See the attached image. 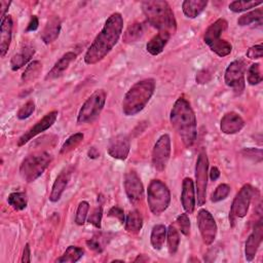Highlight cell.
<instances>
[{
    "label": "cell",
    "instance_id": "cell-23",
    "mask_svg": "<svg viewBox=\"0 0 263 263\" xmlns=\"http://www.w3.org/2000/svg\"><path fill=\"white\" fill-rule=\"evenodd\" d=\"M76 59V53L73 51L66 52L50 69V71L46 74L45 80H51L60 77L69 67V65Z\"/></svg>",
    "mask_w": 263,
    "mask_h": 263
},
{
    "label": "cell",
    "instance_id": "cell-43",
    "mask_svg": "<svg viewBox=\"0 0 263 263\" xmlns=\"http://www.w3.org/2000/svg\"><path fill=\"white\" fill-rule=\"evenodd\" d=\"M102 238L103 237H101V235L93 236V237H91L90 239H88L86 241V245L90 250H92L97 253H102L103 250H104V243L102 241L103 240Z\"/></svg>",
    "mask_w": 263,
    "mask_h": 263
},
{
    "label": "cell",
    "instance_id": "cell-49",
    "mask_svg": "<svg viewBox=\"0 0 263 263\" xmlns=\"http://www.w3.org/2000/svg\"><path fill=\"white\" fill-rule=\"evenodd\" d=\"M10 5V2L1 0L0 1V8H1V20L6 15V11L8 9V6Z\"/></svg>",
    "mask_w": 263,
    "mask_h": 263
},
{
    "label": "cell",
    "instance_id": "cell-46",
    "mask_svg": "<svg viewBox=\"0 0 263 263\" xmlns=\"http://www.w3.org/2000/svg\"><path fill=\"white\" fill-rule=\"evenodd\" d=\"M108 216L109 217H114V218H117L121 224L124 223L125 221V216H124V213H123V210L121 208H119L118 205H114L112 206L109 212H108Z\"/></svg>",
    "mask_w": 263,
    "mask_h": 263
},
{
    "label": "cell",
    "instance_id": "cell-9",
    "mask_svg": "<svg viewBox=\"0 0 263 263\" xmlns=\"http://www.w3.org/2000/svg\"><path fill=\"white\" fill-rule=\"evenodd\" d=\"M255 189L252 185L246 184L236 193L229 212V220L231 223L238 218H243L249 211Z\"/></svg>",
    "mask_w": 263,
    "mask_h": 263
},
{
    "label": "cell",
    "instance_id": "cell-16",
    "mask_svg": "<svg viewBox=\"0 0 263 263\" xmlns=\"http://www.w3.org/2000/svg\"><path fill=\"white\" fill-rule=\"evenodd\" d=\"M130 149L129 140L125 135H117L113 137L108 144L107 151L109 155L115 159L124 160Z\"/></svg>",
    "mask_w": 263,
    "mask_h": 263
},
{
    "label": "cell",
    "instance_id": "cell-24",
    "mask_svg": "<svg viewBox=\"0 0 263 263\" xmlns=\"http://www.w3.org/2000/svg\"><path fill=\"white\" fill-rule=\"evenodd\" d=\"M206 5V0H185L182 3V9L187 17L195 18L203 11Z\"/></svg>",
    "mask_w": 263,
    "mask_h": 263
},
{
    "label": "cell",
    "instance_id": "cell-17",
    "mask_svg": "<svg viewBox=\"0 0 263 263\" xmlns=\"http://www.w3.org/2000/svg\"><path fill=\"white\" fill-rule=\"evenodd\" d=\"M262 237H263V224H262V218H260L256 223L253 232L249 235L246 241L245 254H246L247 261L250 262L254 260L257 254V251L260 247V243L262 241Z\"/></svg>",
    "mask_w": 263,
    "mask_h": 263
},
{
    "label": "cell",
    "instance_id": "cell-34",
    "mask_svg": "<svg viewBox=\"0 0 263 263\" xmlns=\"http://www.w3.org/2000/svg\"><path fill=\"white\" fill-rule=\"evenodd\" d=\"M166 238H167V249L171 255H175L178 251L180 245V235L175 226L170 225L166 230Z\"/></svg>",
    "mask_w": 263,
    "mask_h": 263
},
{
    "label": "cell",
    "instance_id": "cell-28",
    "mask_svg": "<svg viewBox=\"0 0 263 263\" xmlns=\"http://www.w3.org/2000/svg\"><path fill=\"white\" fill-rule=\"evenodd\" d=\"M166 237V228L162 224L154 225L151 231L150 236V242L154 250H160L163 245Z\"/></svg>",
    "mask_w": 263,
    "mask_h": 263
},
{
    "label": "cell",
    "instance_id": "cell-33",
    "mask_svg": "<svg viewBox=\"0 0 263 263\" xmlns=\"http://www.w3.org/2000/svg\"><path fill=\"white\" fill-rule=\"evenodd\" d=\"M7 202L15 211H22L28 204V197L25 192H12L8 195Z\"/></svg>",
    "mask_w": 263,
    "mask_h": 263
},
{
    "label": "cell",
    "instance_id": "cell-22",
    "mask_svg": "<svg viewBox=\"0 0 263 263\" xmlns=\"http://www.w3.org/2000/svg\"><path fill=\"white\" fill-rule=\"evenodd\" d=\"M61 27H62V23H61L60 17L58 15L50 16L47 20L45 27L41 33L42 41L45 44H49V43L55 41L60 35Z\"/></svg>",
    "mask_w": 263,
    "mask_h": 263
},
{
    "label": "cell",
    "instance_id": "cell-47",
    "mask_svg": "<svg viewBox=\"0 0 263 263\" xmlns=\"http://www.w3.org/2000/svg\"><path fill=\"white\" fill-rule=\"evenodd\" d=\"M38 25H39V22H38V17L36 15H32L28 26H27V29H26V32H30V31H35L37 30L38 28Z\"/></svg>",
    "mask_w": 263,
    "mask_h": 263
},
{
    "label": "cell",
    "instance_id": "cell-18",
    "mask_svg": "<svg viewBox=\"0 0 263 263\" xmlns=\"http://www.w3.org/2000/svg\"><path fill=\"white\" fill-rule=\"evenodd\" d=\"M245 126V120L235 112H228L224 114L220 121V129L226 135H233L242 129Z\"/></svg>",
    "mask_w": 263,
    "mask_h": 263
},
{
    "label": "cell",
    "instance_id": "cell-15",
    "mask_svg": "<svg viewBox=\"0 0 263 263\" xmlns=\"http://www.w3.org/2000/svg\"><path fill=\"white\" fill-rule=\"evenodd\" d=\"M123 185L126 196L132 203L137 204L143 199L144 187L141 182V179L139 178L138 174L135 171L127 172L124 175Z\"/></svg>",
    "mask_w": 263,
    "mask_h": 263
},
{
    "label": "cell",
    "instance_id": "cell-29",
    "mask_svg": "<svg viewBox=\"0 0 263 263\" xmlns=\"http://www.w3.org/2000/svg\"><path fill=\"white\" fill-rule=\"evenodd\" d=\"M83 254H84V251L81 248L75 247V246H70L66 249L64 254L55 260V262L74 263V262H77L78 260H80V258L83 256Z\"/></svg>",
    "mask_w": 263,
    "mask_h": 263
},
{
    "label": "cell",
    "instance_id": "cell-37",
    "mask_svg": "<svg viewBox=\"0 0 263 263\" xmlns=\"http://www.w3.org/2000/svg\"><path fill=\"white\" fill-rule=\"evenodd\" d=\"M247 80L249 84L256 85L262 81V75L260 71V65L258 63L252 64L247 73Z\"/></svg>",
    "mask_w": 263,
    "mask_h": 263
},
{
    "label": "cell",
    "instance_id": "cell-7",
    "mask_svg": "<svg viewBox=\"0 0 263 263\" xmlns=\"http://www.w3.org/2000/svg\"><path fill=\"white\" fill-rule=\"evenodd\" d=\"M147 201L152 214L160 215L163 213L171 202V193L167 186L158 179L152 180L147 189Z\"/></svg>",
    "mask_w": 263,
    "mask_h": 263
},
{
    "label": "cell",
    "instance_id": "cell-1",
    "mask_svg": "<svg viewBox=\"0 0 263 263\" xmlns=\"http://www.w3.org/2000/svg\"><path fill=\"white\" fill-rule=\"evenodd\" d=\"M122 28L123 18L121 14L119 12L112 13L86 50L84 54L85 64L95 65L102 61L118 42Z\"/></svg>",
    "mask_w": 263,
    "mask_h": 263
},
{
    "label": "cell",
    "instance_id": "cell-20",
    "mask_svg": "<svg viewBox=\"0 0 263 263\" xmlns=\"http://www.w3.org/2000/svg\"><path fill=\"white\" fill-rule=\"evenodd\" d=\"M71 174H72V167L67 166L58 175L55 181L53 182L51 192L49 194V200L51 202H57L58 200H60L63 192L65 191V189L70 181Z\"/></svg>",
    "mask_w": 263,
    "mask_h": 263
},
{
    "label": "cell",
    "instance_id": "cell-42",
    "mask_svg": "<svg viewBox=\"0 0 263 263\" xmlns=\"http://www.w3.org/2000/svg\"><path fill=\"white\" fill-rule=\"evenodd\" d=\"M102 216H103V209L101 205L97 206L92 213L90 214V216L88 217L87 221L88 223L92 224L95 227L97 228H101V221H102Z\"/></svg>",
    "mask_w": 263,
    "mask_h": 263
},
{
    "label": "cell",
    "instance_id": "cell-36",
    "mask_svg": "<svg viewBox=\"0 0 263 263\" xmlns=\"http://www.w3.org/2000/svg\"><path fill=\"white\" fill-rule=\"evenodd\" d=\"M261 4L262 1H233L229 4V9L233 12H241L251 8H255Z\"/></svg>",
    "mask_w": 263,
    "mask_h": 263
},
{
    "label": "cell",
    "instance_id": "cell-30",
    "mask_svg": "<svg viewBox=\"0 0 263 263\" xmlns=\"http://www.w3.org/2000/svg\"><path fill=\"white\" fill-rule=\"evenodd\" d=\"M145 32V26L142 23H135L129 26L123 34V41L125 43H132L139 40Z\"/></svg>",
    "mask_w": 263,
    "mask_h": 263
},
{
    "label": "cell",
    "instance_id": "cell-40",
    "mask_svg": "<svg viewBox=\"0 0 263 263\" xmlns=\"http://www.w3.org/2000/svg\"><path fill=\"white\" fill-rule=\"evenodd\" d=\"M35 111V104L33 101H28L24 106L21 107V109L17 111L16 117L21 120H24L32 115V113Z\"/></svg>",
    "mask_w": 263,
    "mask_h": 263
},
{
    "label": "cell",
    "instance_id": "cell-51",
    "mask_svg": "<svg viewBox=\"0 0 263 263\" xmlns=\"http://www.w3.org/2000/svg\"><path fill=\"white\" fill-rule=\"evenodd\" d=\"M87 155H88V157L89 158H97V157H99V155H100V153H99V151L97 150V148H95V147H91L89 150H88V152H87Z\"/></svg>",
    "mask_w": 263,
    "mask_h": 263
},
{
    "label": "cell",
    "instance_id": "cell-13",
    "mask_svg": "<svg viewBox=\"0 0 263 263\" xmlns=\"http://www.w3.org/2000/svg\"><path fill=\"white\" fill-rule=\"evenodd\" d=\"M196 221L203 243L206 246L212 245L217 235V224L214 217L209 211L201 209L197 214Z\"/></svg>",
    "mask_w": 263,
    "mask_h": 263
},
{
    "label": "cell",
    "instance_id": "cell-32",
    "mask_svg": "<svg viewBox=\"0 0 263 263\" xmlns=\"http://www.w3.org/2000/svg\"><path fill=\"white\" fill-rule=\"evenodd\" d=\"M41 71H42V64L39 61L31 62L27 66L24 73L22 74V81L23 82H31V81L35 80L39 76Z\"/></svg>",
    "mask_w": 263,
    "mask_h": 263
},
{
    "label": "cell",
    "instance_id": "cell-10",
    "mask_svg": "<svg viewBox=\"0 0 263 263\" xmlns=\"http://www.w3.org/2000/svg\"><path fill=\"white\" fill-rule=\"evenodd\" d=\"M208 168H209V160H208L206 152L202 149L197 156V160L195 164V186H196L197 204L199 206L205 203L206 186H208Z\"/></svg>",
    "mask_w": 263,
    "mask_h": 263
},
{
    "label": "cell",
    "instance_id": "cell-44",
    "mask_svg": "<svg viewBox=\"0 0 263 263\" xmlns=\"http://www.w3.org/2000/svg\"><path fill=\"white\" fill-rule=\"evenodd\" d=\"M242 154L251 158L255 161H261L262 160V150L261 149H256V148H246L242 150Z\"/></svg>",
    "mask_w": 263,
    "mask_h": 263
},
{
    "label": "cell",
    "instance_id": "cell-6",
    "mask_svg": "<svg viewBox=\"0 0 263 263\" xmlns=\"http://www.w3.org/2000/svg\"><path fill=\"white\" fill-rule=\"evenodd\" d=\"M51 162V155L47 152H39L27 156L21 163V177L27 182L31 183L38 179Z\"/></svg>",
    "mask_w": 263,
    "mask_h": 263
},
{
    "label": "cell",
    "instance_id": "cell-12",
    "mask_svg": "<svg viewBox=\"0 0 263 263\" xmlns=\"http://www.w3.org/2000/svg\"><path fill=\"white\" fill-rule=\"evenodd\" d=\"M171 156V138L167 134L162 135L155 143L152 151V164L158 172H163Z\"/></svg>",
    "mask_w": 263,
    "mask_h": 263
},
{
    "label": "cell",
    "instance_id": "cell-14",
    "mask_svg": "<svg viewBox=\"0 0 263 263\" xmlns=\"http://www.w3.org/2000/svg\"><path fill=\"white\" fill-rule=\"evenodd\" d=\"M58 111H51L44 115L38 122H36L31 128H29L27 132H25L17 140V146L22 147L26 143H28L32 138L37 136L38 134L48 129L57 120L58 118Z\"/></svg>",
    "mask_w": 263,
    "mask_h": 263
},
{
    "label": "cell",
    "instance_id": "cell-50",
    "mask_svg": "<svg viewBox=\"0 0 263 263\" xmlns=\"http://www.w3.org/2000/svg\"><path fill=\"white\" fill-rule=\"evenodd\" d=\"M220 177V171L217 166H213L210 172V178L212 181H216Z\"/></svg>",
    "mask_w": 263,
    "mask_h": 263
},
{
    "label": "cell",
    "instance_id": "cell-3",
    "mask_svg": "<svg viewBox=\"0 0 263 263\" xmlns=\"http://www.w3.org/2000/svg\"><path fill=\"white\" fill-rule=\"evenodd\" d=\"M142 10L148 23L156 28L160 33L174 35L177 23L174 12L166 1L148 0L142 2Z\"/></svg>",
    "mask_w": 263,
    "mask_h": 263
},
{
    "label": "cell",
    "instance_id": "cell-2",
    "mask_svg": "<svg viewBox=\"0 0 263 263\" xmlns=\"http://www.w3.org/2000/svg\"><path fill=\"white\" fill-rule=\"evenodd\" d=\"M171 124L179 135L186 148H190L196 140V117L190 103L180 97L174 104L170 114Z\"/></svg>",
    "mask_w": 263,
    "mask_h": 263
},
{
    "label": "cell",
    "instance_id": "cell-11",
    "mask_svg": "<svg viewBox=\"0 0 263 263\" xmlns=\"http://www.w3.org/2000/svg\"><path fill=\"white\" fill-rule=\"evenodd\" d=\"M224 80L226 85L231 87L236 95H240L246 86L245 63L240 60L231 62L225 71Z\"/></svg>",
    "mask_w": 263,
    "mask_h": 263
},
{
    "label": "cell",
    "instance_id": "cell-25",
    "mask_svg": "<svg viewBox=\"0 0 263 263\" xmlns=\"http://www.w3.org/2000/svg\"><path fill=\"white\" fill-rule=\"evenodd\" d=\"M35 49L31 46L23 47L17 53H15L10 60V68L12 71H16L25 66L31 58L34 55Z\"/></svg>",
    "mask_w": 263,
    "mask_h": 263
},
{
    "label": "cell",
    "instance_id": "cell-41",
    "mask_svg": "<svg viewBox=\"0 0 263 263\" xmlns=\"http://www.w3.org/2000/svg\"><path fill=\"white\" fill-rule=\"evenodd\" d=\"M177 223L180 227V230L181 232L188 236L190 234V220H189V217L187 215V213H184V214H181L178 216L177 218Z\"/></svg>",
    "mask_w": 263,
    "mask_h": 263
},
{
    "label": "cell",
    "instance_id": "cell-52",
    "mask_svg": "<svg viewBox=\"0 0 263 263\" xmlns=\"http://www.w3.org/2000/svg\"><path fill=\"white\" fill-rule=\"evenodd\" d=\"M149 258L145 257V255H139L136 259H135V262H146L148 261Z\"/></svg>",
    "mask_w": 263,
    "mask_h": 263
},
{
    "label": "cell",
    "instance_id": "cell-26",
    "mask_svg": "<svg viewBox=\"0 0 263 263\" xmlns=\"http://www.w3.org/2000/svg\"><path fill=\"white\" fill-rule=\"evenodd\" d=\"M171 35H168L167 33H158L155 36H153L150 41H148L147 45H146V49L147 51L152 54V55H157L159 54L164 46L166 45L168 39H170Z\"/></svg>",
    "mask_w": 263,
    "mask_h": 263
},
{
    "label": "cell",
    "instance_id": "cell-48",
    "mask_svg": "<svg viewBox=\"0 0 263 263\" xmlns=\"http://www.w3.org/2000/svg\"><path fill=\"white\" fill-rule=\"evenodd\" d=\"M22 262L23 263H30L31 262V252H30V246L29 243H26L22 256Z\"/></svg>",
    "mask_w": 263,
    "mask_h": 263
},
{
    "label": "cell",
    "instance_id": "cell-8",
    "mask_svg": "<svg viewBox=\"0 0 263 263\" xmlns=\"http://www.w3.org/2000/svg\"><path fill=\"white\" fill-rule=\"evenodd\" d=\"M106 91L98 89L92 92L83 103L77 115V122L79 124L89 123L93 121L102 112L106 103Z\"/></svg>",
    "mask_w": 263,
    "mask_h": 263
},
{
    "label": "cell",
    "instance_id": "cell-19",
    "mask_svg": "<svg viewBox=\"0 0 263 263\" xmlns=\"http://www.w3.org/2000/svg\"><path fill=\"white\" fill-rule=\"evenodd\" d=\"M181 202L183 209L187 214H192L195 209L196 198H195V189L192 179L185 178L182 183V193H181Z\"/></svg>",
    "mask_w": 263,
    "mask_h": 263
},
{
    "label": "cell",
    "instance_id": "cell-39",
    "mask_svg": "<svg viewBox=\"0 0 263 263\" xmlns=\"http://www.w3.org/2000/svg\"><path fill=\"white\" fill-rule=\"evenodd\" d=\"M230 193V187L227 185V184H220L216 189L215 191L213 192L212 196H211V200L213 202H218V201H221L223 199H225L228 194Z\"/></svg>",
    "mask_w": 263,
    "mask_h": 263
},
{
    "label": "cell",
    "instance_id": "cell-27",
    "mask_svg": "<svg viewBox=\"0 0 263 263\" xmlns=\"http://www.w3.org/2000/svg\"><path fill=\"white\" fill-rule=\"evenodd\" d=\"M142 226H143V218L141 214L137 210L128 212L124 221L125 230L129 233L137 234L141 231Z\"/></svg>",
    "mask_w": 263,
    "mask_h": 263
},
{
    "label": "cell",
    "instance_id": "cell-21",
    "mask_svg": "<svg viewBox=\"0 0 263 263\" xmlns=\"http://www.w3.org/2000/svg\"><path fill=\"white\" fill-rule=\"evenodd\" d=\"M12 17L9 14H6L1 20L0 26V54L1 58H4L8 51L11 37H12Z\"/></svg>",
    "mask_w": 263,
    "mask_h": 263
},
{
    "label": "cell",
    "instance_id": "cell-31",
    "mask_svg": "<svg viewBox=\"0 0 263 263\" xmlns=\"http://www.w3.org/2000/svg\"><path fill=\"white\" fill-rule=\"evenodd\" d=\"M262 17H263V12L261 8L252 10L250 12H247L245 14H242L241 16L238 17L237 20V24L239 26H249L253 23L258 24L259 26H261L262 24Z\"/></svg>",
    "mask_w": 263,
    "mask_h": 263
},
{
    "label": "cell",
    "instance_id": "cell-4",
    "mask_svg": "<svg viewBox=\"0 0 263 263\" xmlns=\"http://www.w3.org/2000/svg\"><path fill=\"white\" fill-rule=\"evenodd\" d=\"M155 90V81L146 78L136 82L122 100V112L126 116H134L141 112L150 101Z\"/></svg>",
    "mask_w": 263,
    "mask_h": 263
},
{
    "label": "cell",
    "instance_id": "cell-35",
    "mask_svg": "<svg viewBox=\"0 0 263 263\" xmlns=\"http://www.w3.org/2000/svg\"><path fill=\"white\" fill-rule=\"evenodd\" d=\"M82 140H83V134H81V133H76V134L70 136L66 140V142L62 145L60 153L65 154V153L70 152L71 150L75 149L82 142Z\"/></svg>",
    "mask_w": 263,
    "mask_h": 263
},
{
    "label": "cell",
    "instance_id": "cell-5",
    "mask_svg": "<svg viewBox=\"0 0 263 263\" xmlns=\"http://www.w3.org/2000/svg\"><path fill=\"white\" fill-rule=\"evenodd\" d=\"M228 23L224 18H218L204 32L203 41L217 55L223 58L232 50V45L227 40L221 39L222 33L227 29Z\"/></svg>",
    "mask_w": 263,
    "mask_h": 263
},
{
    "label": "cell",
    "instance_id": "cell-45",
    "mask_svg": "<svg viewBox=\"0 0 263 263\" xmlns=\"http://www.w3.org/2000/svg\"><path fill=\"white\" fill-rule=\"evenodd\" d=\"M263 54V46L262 44H257L252 47H250L247 51V57L251 60H257L261 59Z\"/></svg>",
    "mask_w": 263,
    "mask_h": 263
},
{
    "label": "cell",
    "instance_id": "cell-38",
    "mask_svg": "<svg viewBox=\"0 0 263 263\" xmlns=\"http://www.w3.org/2000/svg\"><path fill=\"white\" fill-rule=\"evenodd\" d=\"M88 210H89V203L87 201L83 200L78 204V208L76 211V216H75V222L77 225L84 224L86 217H87Z\"/></svg>",
    "mask_w": 263,
    "mask_h": 263
}]
</instances>
